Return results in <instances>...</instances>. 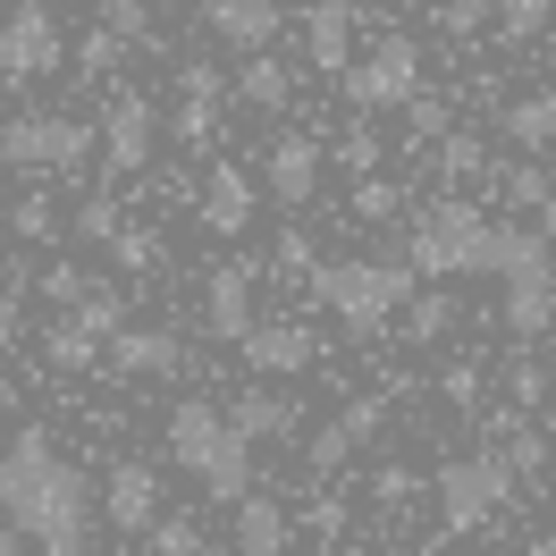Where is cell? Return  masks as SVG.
Masks as SVG:
<instances>
[{
    "label": "cell",
    "mask_w": 556,
    "mask_h": 556,
    "mask_svg": "<svg viewBox=\"0 0 556 556\" xmlns=\"http://www.w3.org/2000/svg\"><path fill=\"white\" fill-rule=\"evenodd\" d=\"M143 540H152V556H203V522L194 515H152Z\"/></svg>",
    "instance_id": "484cf974"
},
{
    "label": "cell",
    "mask_w": 556,
    "mask_h": 556,
    "mask_svg": "<svg viewBox=\"0 0 556 556\" xmlns=\"http://www.w3.org/2000/svg\"><path fill=\"white\" fill-rule=\"evenodd\" d=\"M497 186H506V203H515V211H540V203L556 194V177H548V169H506Z\"/></svg>",
    "instance_id": "d6a6232c"
},
{
    "label": "cell",
    "mask_w": 556,
    "mask_h": 556,
    "mask_svg": "<svg viewBox=\"0 0 556 556\" xmlns=\"http://www.w3.org/2000/svg\"><path fill=\"white\" fill-rule=\"evenodd\" d=\"M414 262H313L304 270V295L320 313H338L346 338H380L388 320L414 304Z\"/></svg>",
    "instance_id": "7a4b0ae2"
},
{
    "label": "cell",
    "mask_w": 556,
    "mask_h": 556,
    "mask_svg": "<svg viewBox=\"0 0 556 556\" xmlns=\"http://www.w3.org/2000/svg\"><path fill=\"white\" fill-rule=\"evenodd\" d=\"M237 102H244V110H287V102H295V68H287L278 51H244Z\"/></svg>",
    "instance_id": "ffe728a7"
},
{
    "label": "cell",
    "mask_w": 556,
    "mask_h": 556,
    "mask_svg": "<svg viewBox=\"0 0 556 556\" xmlns=\"http://www.w3.org/2000/svg\"><path fill=\"white\" fill-rule=\"evenodd\" d=\"M338 161H346V169H363V177H371V161H380V143H371V127H354V136L338 143Z\"/></svg>",
    "instance_id": "ee69618b"
},
{
    "label": "cell",
    "mask_w": 556,
    "mask_h": 556,
    "mask_svg": "<svg viewBox=\"0 0 556 556\" xmlns=\"http://www.w3.org/2000/svg\"><path fill=\"white\" fill-rule=\"evenodd\" d=\"M177 136L203 143V136H211V102H186V110H177Z\"/></svg>",
    "instance_id": "bcb514c9"
},
{
    "label": "cell",
    "mask_w": 556,
    "mask_h": 556,
    "mask_svg": "<svg viewBox=\"0 0 556 556\" xmlns=\"http://www.w3.org/2000/svg\"><path fill=\"white\" fill-rule=\"evenodd\" d=\"M489 17H497V35H506V42H531V35H548L556 0H489Z\"/></svg>",
    "instance_id": "cb8c5ba5"
},
{
    "label": "cell",
    "mask_w": 556,
    "mask_h": 556,
    "mask_svg": "<svg viewBox=\"0 0 556 556\" xmlns=\"http://www.w3.org/2000/svg\"><path fill=\"white\" fill-rule=\"evenodd\" d=\"M354 447H363V439H354V421H329V430H320V439H313L304 455H313V472L329 481V472H338V464H346Z\"/></svg>",
    "instance_id": "1f68e13d"
},
{
    "label": "cell",
    "mask_w": 556,
    "mask_h": 556,
    "mask_svg": "<svg viewBox=\"0 0 556 556\" xmlns=\"http://www.w3.org/2000/svg\"><path fill=\"white\" fill-rule=\"evenodd\" d=\"M439 506H447V531H481L506 497H515V464H506V447H481V455H455V464H439Z\"/></svg>",
    "instance_id": "8992f818"
},
{
    "label": "cell",
    "mask_w": 556,
    "mask_h": 556,
    "mask_svg": "<svg viewBox=\"0 0 556 556\" xmlns=\"http://www.w3.org/2000/svg\"><path fill=\"white\" fill-rule=\"evenodd\" d=\"M540 237H556V194H548V203H540Z\"/></svg>",
    "instance_id": "681fc988"
},
{
    "label": "cell",
    "mask_w": 556,
    "mask_h": 556,
    "mask_svg": "<svg viewBox=\"0 0 556 556\" xmlns=\"http://www.w3.org/2000/svg\"><path fill=\"white\" fill-rule=\"evenodd\" d=\"M93 143H102V127H85L68 110H17L0 127V161L26 169V177H76L93 161Z\"/></svg>",
    "instance_id": "277c9868"
},
{
    "label": "cell",
    "mask_w": 556,
    "mask_h": 556,
    "mask_svg": "<svg viewBox=\"0 0 556 556\" xmlns=\"http://www.w3.org/2000/svg\"><path fill=\"white\" fill-rule=\"evenodd\" d=\"M497 127L522 143V152H548L556 143V93H522V102L497 110Z\"/></svg>",
    "instance_id": "7402d4cb"
},
{
    "label": "cell",
    "mask_w": 556,
    "mask_h": 556,
    "mask_svg": "<svg viewBox=\"0 0 556 556\" xmlns=\"http://www.w3.org/2000/svg\"><path fill=\"white\" fill-rule=\"evenodd\" d=\"M42 556H85V540H42Z\"/></svg>",
    "instance_id": "7dc6e473"
},
{
    "label": "cell",
    "mask_w": 556,
    "mask_h": 556,
    "mask_svg": "<svg viewBox=\"0 0 556 556\" xmlns=\"http://www.w3.org/2000/svg\"><path fill=\"white\" fill-rule=\"evenodd\" d=\"M177 85H186V102H219V68H211V60H186Z\"/></svg>",
    "instance_id": "f35d334b"
},
{
    "label": "cell",
    "mask_w": 556,
    "mask_h": 556,
    "mask_svg": "<svg viewBox=\"0 0 556 556\" xmlns=\"http://www.w3.org/2000/svg\"><path fill=\"white\" fill-rule=\"evenodd\" d=\"M169 455L219 497V506H237L244 489H253V439H237V421L219 414V405H203V396H186L169 414Z\"/></svg>",
    "instance_id": "3957f363"
},
{
    "label": "cell",
    "mask_w": 556,
    "mask_h": 556,
    "mask_svg": "<svg viewBox=\"0 0 556 556\" xmlns=\"http://www.w3.org/2000/svg\"><path fill=\"white\" fill-rule=\"evenodd\" d=\"M430 169H439V186H472V177H489V143L472 127H447L430 143Z\"/></svg>",
    "instance_id": "44dd1931"
},
{
    "label": "cell",
    "mask_w": 556,
    "mask_h": 556,
    "mask_svg": "<svg viewBox=\"0 0 556 556\" xmlns=\"http://www.w3.org/2000/svg\"><path fill=\"white\" fill-rule=\"evenodd\" d=\"M42 363H51L60 380H76V371H93V363H102V338H93L85 320H51V338H42Z\"/></svg>",
    "instance_id": "603a6c76"
},
{
    "label": "cell",
    "mask_w": 556,
    "mask_h": 556,
    "mask_svg": "<svg viewBox=\"0 0 556 556\" xmlns=\"http://www.w3.org/2000/svg\"><path fill=\"white\" fill-rule=\"evenodd\" d=\"M304 51H313L320 76L354 68V0H313V9H304Z\"/></svg>",
    "instance_id": "9a60e30c"
},
{
    "label": "cell",
    "mask_w": 556,
    "mask_h": 556,
    "mask_svg": "<svg viewBox=\"0 0 556 556\" xmlns=\"http://www.w3.org/2000/svg\"><path fill=\"white\" fill-rule=\"evenodd\" d=\"M26 548V531H17V522H9V531H0V556H17Z\"/></svg>",
    "instance_id": "c3c4849f"
},
{
    "label": "cell",
    "mask_w": 556,
    "mask_h": 556,
    "mask_svg": "<svg viewBox=\"0 0 556 556\" xmlns=\"http://www.w3.org/2000/svg\"><path fill=\"white\" fill-rule=\"evenodd\" d=\"M506 388H515V405H540V396H548V371H540V363H515Z\"/></svg>",
    "instance_id": "7bdbcfd3"
},
{
    "label": "cell",
    "mask_w": 556,
    "mask_h": 556,
    "mask_svg": "<svg viewBox=\"0 0 556 556\" xmlns=\"http://www.w3.org/2000/svg\"><path fill=\"white\" fill-rule=\"evenodd\" d=\"M118 228H127V219H118V203H85V211H76V237H85V244H110Z\"/></svg>",
    "instance_id": "8d00e7d4"
},
{
    "label": "cell",
    "mask_w": 556,
    "mask_h": 556,
    "mask_svg": "<svg viewBox=\"0 0 556 556\" xmlns=\"http://www.w3.org/2000/svg\"><path fill=\"white\" fill-rule=\"evenodd\" d=\"M405 338H414V346H430V338H447V295H439V287H430V295L414 287V304H405Z\"/></svg>",
    "instance_id": "83f0119b"
},
{
    "label": "cell",
    "mask_w": 556,
    "mask_h": 556,
    "mask_svg": "<svg viewBox=\"0 0 556 556\" xmlns=\"http://www.w3.org/2000/svg\"><path fill=\"white\" fill-rule=\"evenodd\" d=\"M228 556H287V506L262 497V489H244L237 497V548Z\"/></svg>",
    "instance_id": "d6986e66"
},
{
    "label": "cell",
    "mask_w": 556,
    "mask_h": 556,
    "mask_svg": "<svg viewBox=\"0 0 556 556\" xmlns=\"http://www.w3.org/2000/svg\"><path fill=\"white\" fill-rule=\"evenodd\" d=\"M414 472H405V464H380V481H371V497H380V506H405V497H414Z\"/></svg>",
    "instance_id": "b9f144b4"
},
{
    "label": "cell",
    "mask_w": 556,
    "mask_h": 556,
    "mask_svg": "<svg viewBox=\"0 0 556 556\" xmlns=\"http://www.w3.org/2000/svg\"><path fill=\"white\" fill-rule=\"evenodd\" d=\"M439 26H447L455 42H472L489 26V0H447V9H439Z\"/></svg>",
    "instance_id": "d590c367"
},
{
    "label": "cell",
    "mask_w": 556,
    "mask_h": 556,
    "mask_svg": "<svg viewBox=\"0 0 556 556\" xmlns=\"http://www.w3.org/2000/svg\"><path fill=\"white\" fill-rule=\"evenodd\" d=\"M68 320H85V329H93V338H118V329H127V313H118V287H102V278H93V287H85V304H76Z\"/></svg>",
    "instance_id": "d4e9b609"
},
{
    "label": "cell",
    "mask_w": 556,
    "mask_h": 556,
    "mask_svg": "<svg viewBox=\"0 0 556 556\" xmlns=\"http://www.w3.org/2000/svg\"><path fill=\"white\" fill-rule=\"evenodd\" d=\"M320 136H278L270 152H262V194H270L278 211H304L320 194Z\"/></svg>",
    "instance_id": "30bf717a"
},
{
    "label": "cell",
    "mask_w": 556,
    "mask_h": 556,
    "mask_svg": "<svg viewBox=\"0 0 556 556\" xmlns=\"http://www.w3.org/2000/svg\"><path fill=\"white\" fill-rule=\"evenodd\" d=\"M439 396L447 405H481V363H455L447 380H439Z\"/></svg>",
    "instance_id": "74e56055"
},
{
    "label": "cell",
    "mask_w": 556,
    "mask_h": 556,
    "mask_svg": "<svg viewBox=\"0 0 556 556\" xmlns=\"http://www.w3.org/2000/svg\"><path fill=\"white\" fill-rule=\"evenodd\" d=\"M497 447H506V464H515V472H540V464H548V447H540L531 430H506Z\"/></svg>",
    "instance_id": "60d3db41"
},
{
    "label": "cell",
    "mask_w": 556,
    "mask_h": 556,
    "mask_svg": "<svg viewBox=\"0 0 556 556\" xmlns=\"http://www.w3.org/2000/svg\"><path fill=\"white\" fill-rule=\"evenodd\" d=\"M0 515L17 522L26 540H85L93 531V481L76 472L68 455H51L42 430H17L0 447Z\"/></svg>",
    "instance_id": "6da1fadb"
},
{
    "label": "cell",
    "mask_w": 556,
    "mask_h": 556,
    "mask_svg": "<svg viewBox=\"0 0 556 556\" xmlns=\"http://www.w3.org/2000/svg\"><path fill=\"white\" fill-rule=\"evenodd\" d=\"M68 60V42H60V17L42 9V0H17L9 17H0V85H35Z\"/></svg>",
    "instance_id": "52a82bcc"
},
{
    "label": "cell",
    "mask_w": 556,
    "mask_h": 556,
    "mask_svg": "<svg viewBox=\"0 0 556 556\" xmlns=\"http://www.w3.org/2000/svg\"><path fill=\"white\" fill-rule=\"evenodd\" d=\"M26 338V304H17V287H0V346H17Z\"/></svg>",
    "instance_id": "f6af8a7d"
},
{
    "label": "cell",
    "mask_w": 556,
    "mask_h": 556,
    "mask_svg": "<svg viewBox=\"0 0 556 556\" xmlns=\"http://www.w3.org/2000/svg\"><path fill=\"white\" fill-rule=\"evenodd\" d=\"M414 93H421V42L396 35V26H380L371 51L346 68V102L363 110V118H380V110H405Z\"/></svg>",
    "instance_id": "5b68a950"
},
{
    "label": "cell",
    "mask_w": 556,
    "mask_h": 556,
    "mask_svg": "<svg viewBox=\"0 0 556 556\" xmlns=\"http://www.w3.org/2000/svg\"><path fill=\"white\" fill-rule=\"evenodd\" d=\"M152 136H161L152 93H143V85H110V110H102V161H110V177H143V169H152Z\"/></svg>",
    "instance_id": "ba28073f"
},
{
    "label": "cell",
    "mask_w": 556,
    "mask_h": 556,
    "mask_svg": "<svg viewBox=\"0 0 556 556\" xmlns=\"http://www.w3.org/2000/svg\"><path fill=\"white\" fill-rule=\"evenodd\" d=\"M9 237H17V244H51V237H60V211H51V194H26V203L9 211Z\"/></svg>",
    "instance_id": "4316f807"
},
{
    "label": "cell",
    "mask_w": 556,
    "mask_h": 556,
    "mask_svg": "<svg viewBox=\"0 0 556 556\" xmlns=\"http://www.w3.org/2000/svg\"><path fill=\"white\" fill-rule=\"evenodd\" d=\"M110 380H169V371H186V346H177L169 329H118L102 346Z\"/></svg>",
    "instance_id": "5bb4252c"
},
{
    "label": "cell",
    "mask_w": 556,
    "mask_h": 556,
    "mask_svg": "<svg viewBox=\"0 0 556 556\" xmlns=\"http://www.w3.org/2000/svg\"><path fill=\"white\" fill-rule=\"evenodd\" d=\"M194 211H203L211 237H244V219H253V169H237V161H219V169L203 177V194H194Z\"/></svg>",
    "instance_id": "2e32d148"
},
{
    "label": "cell",
    "mask_w": 556,
    "mask_h": 556,
    "mask_svg": "<svg viewBox=\"0 0 556 556\" xmlns=\"http://www.w3.org/2000/svg\"><path fill=\"white\" fill-rule=\"evenodd\" d=\"M102 515L118 522V531H152V515H161V472H152V464H118V472H110V489H102Z\"/></svg>",
    "instance_id": "e0dca14e"
},
{
    "label": "cell",
    "mask_w": 556,
    "mask_h": 556,
    "mask_svg": "<svg viewBox=\"0 0 556 556\" xmlns=\"http://www.w3.org/2000/svg\"><path fill=\"white\" fill-rule=\"evenodd\" d=\"M522 556H556V531H548V540H531V548H522Z\"/></svg>",
    "instance_id": "f907efd6"
},
{
    "label": "cell",
    "mask_w": 556,
    "mask_h": 556,
    "mask_svg": "<svg viewBox=\"0 0 556 556\" xmlns=\"http://www.w3.org/2000/svg\"><path fill=\"white\" fill-rule=\"evenodd\" d=\"M228 421H237V439H253V447H287V439L304 430V396H287V388H244L237 405H228Z\"/></svg>",
    "instance_id": "4fadbf2b"
},
{
    "label": "cell",
    "mask_w": 556,
    "mask_h": 556,
    "mask_svg": "<svg viewBox=\"0 0 556 556\" xmlns=\"http://www.w3.org/2000/svg\"><path fill=\"white\" fill-rule=\"evenodd\" d=\"M85 287H93V278L76 270V262H51V270H42V295H51V304H68V313L85 304Z\"/></svg>",
    "instance_id": "836d02e7"
},
{
    "label": "cell",
    "mask_w": 556,
    "mask_h": 556,
    "mask_svg": "<svg viewBox=\"0 0 556 556\" xmlns=\"http://www.w3.org/2000/svg\"><path fill=\"white\" fill-rule=\"evenodd\" d=\"M110 253H118L127 270H152V262H161V253H152V237H143V228H118V237H110Z\"/></svg>",
    "instance_id": "ab89813d"
},
{
    "label": "cell",
    "mask_w": 556,
    "mask_h": 556,
    "mask_svg": "<svg viewBox=\"0 0 556 556\" xmlns=\"http://www.w3.org/2000/svg\"><path fill=\"white\" fill-rule=\"evenodd\" d=\"M548 320H556V270H522L506 278V338H548Z\"/></svg>",
    "instance_id": "ac0fdd59"
},
{
    "label": "cell",
    "mask_w": 556,
    "mask_h": 556,
    "mask_svg": "<svg viewBox=\"0 0 556 556\" xmlns=\"http://www.w3.org/2000/svg\"><path fill=\"white\" fill-rule=\"evenodd\" d=\"M203 329L219 346H237L244 329H253V262H219L203 278Z\"/></svg>",
    "instance_id": "7c38bea8"
},
{
    "label": "cell",
    "mask_w": 556,
    "mask_h": 556,
    "mask_svg": "<svg viewBox=\"0 0 556 556\" xmlns=\"http://www.w3.org/2000/svg\"><path fill=\"white\" fill-rule=\"evenodd\" d=\"M396 211H405V186H396V177H363V186H354V219H396Z\"/></svg>",
    "instance_id": "4dcf8cb0"
},
{
    "label": "cell",
    "mask_w": 556,
    "mask_h": 556,
    "mask_svg": "<svg viewBox=\"0 0 556 556\" xmlns=\"http://www.w3.org/2000/svg\"><path fill=\"white\" fill-rule=\"evenodd\" d=\"M127 51H136L127 35H110V26H93V35L76 42V68H85V76H110L118 60H127Z\"/></svg>",
    "instance_id": "f546056e"
},
{
    "label": "cell",
    "mask_w": 556,
    "mask_h": 556,
    "mask_svg": "<svg viewBox=\"0 0 556 556\" xmlns=\"http://www.w3.org/2000/svg\"><path fill=\"white\" fill-rule=\"evenodd\" d=\"M405 127H414L421 143H439V136L455 127V118H447V102H430V93H414V102H405Z\"/></svg>",
    "instance_id": "e575fe53"
},
{
    "label": "cell",
    "mask_w": 556,
    "mask_h": 556,
    "mask_svg": "<svg viewBox=\"0 0 556 556\" xmlns=\"http://www.w3.org/2000/svg\"><path fill=\"white\" fill-rule=\"evenodd\" d=\"M237 354H244L253 380H295V371L320 363V338L304 329V320H253V329L237 338Z\"/></svg>",
    "instance_id": "9c48e42d"
},
{
    "label": "cell",
    "mask_w": 556,
    "mask_h": 556,
    "mask_svg": "<svg viewBox=\"0 0 556 556\" xmlns=\"http://www.w3.org/2000/svg\"><path fill=\"white\" fill-rule=\"evenodd\" d=\"M102 26H110V35H127L136 51H152V42H161V35H152V9H143V0H102Z\"/></svg>",
    "instance_id": "f1b7e54d"
},
{
    "label": "cell",
    "mask_w": 556,
    "mask_h": 556,
    "mask_svg": "<svg viewBox=\"0 0 556 556\" xmlns=\"http://www.w3.org/2000/svg\"><path fill=\"white\" fill-rule=\"evenodd\" d=\"M354 9H371V0H354Z\"/></svg>",
    "instance_id": "816d5d0a"
},
{
    "label": "cell",
    "mask_w": 556,
    "mask_h": 556,
    "mask_svg": "<svg viewBox=\"0 0 556 556\" xmlns=\"http://www.w3.org/2000/svg\"><path fill=\"white\" fill-rule=\"evenodd\" d=\"M203 26H211V42H228V51H278L287 9H278V0H203Z\"/></svg>",
    "instance_id": "8fae6325"
}]
</instances>
